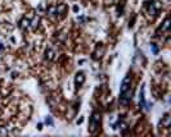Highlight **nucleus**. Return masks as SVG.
I'll use <instances>...</instances> for the list:
<instances>
[{"label":"nucleus","instance_id":"1","mask_svg":"<svg viewBox=\"0 0 171 137\" xmlns=\"http://www.w3.org/2000/svg\"><path fill=\"white\" fill-rule=\"evenodd\" d=\"M100 119H102V117L98 111H94V113L91 114L90 122H89V132H91V133L96 132V129L100 126Z\"/></svg>","mask_w":171,"mask_h":137},{"label":"nucleus","instance_id":"2","mask_svg":"<svg viewBox=\"0 0 171 137\" xmlns=\"http://www.w3.org/2000/svg\"><path fill=\"white\" fill-rule=\"evenodd\" d=\"M131 95H132V90H131V88L124 91V92H120V104L126 106L127 104L130 103V100H131Z\"/></svg>","mask_w":171,"mask_h":137},{"label":"nucleus","instance_id":"3","mask_svg":"<svg viewBox=\"0 0 171 137\" xmlns=\"http://www.w3.org/2000/svg\"><path fill=\"white\" fill-rule=\"evenodd\" d=\"M161 8H162V4H161V1H157V0H156V1L150 3V5H149V13L152 14V16H156Z\"/></svg>","mask_w":171,"mask_h":137},{"label":"nucleus","instance_id":"4","mask_svg":"<svg viewBox=\"0 0 171 137\" xmlns=\"http://www.w3.org/2000/svg\"><path fill=\"white\" fill-rule=\"evenodd\" d=\"M84 82H85V76H84V73H83V72L77 73V74H76V77H75V83H76V86H81Z\"/></svg>","mask_w":171,"mask_h":137},{"label":"nucleus","instance_id":"5","mask_svg":"<svg viewBox=\"0 0 171 137\" xmlns=\"http://www.w3.org/2000/svg\"><path fill=\"white\" fill-rule=\"evenodd\" d=\"M40 24V17L39 16H35L34 18H32V21H30V27H32V28H37Z\"/></svg>","mask_w":171,"mask_h":137},{"label":"nucleus","instance_id":"6","mask_svg":"<svg viewBox=\"0 0 171 137\" xmlns=\"http://www.w3.org/2000/svg\"><path fill=\"white\" fill-rule=\"evenodd\" d=\"M66 12V4H59L58 7H55V14H61L63 16Z\"/></svg>","mask_w":171,"mask_h":137},{"label":"nucleus","instance_id":"7","mask_svg":"<svg viewBox=\"0 0 171 137\" xmlns=\"http://www.w3.org/2000/svg\"><path fill=\"white\" fill-rule=\"evenodd\" d=\"M161 123L163 124V126L166 127V128H168L170 127V124H171V117L168 115V114H165V117H163V119H162V122Z\"/></svg>","mask_w":171,"mask_h":137},{"label":"nucleus","instance_id":"8","mask_svg":"<svg viewBox=\"0 0 171 137\" xmlns=\"http://www.w3.org/2000/svg\"><path fill=\"white\" fill-rule=\"evenodd\" d=\"M19 27H21L22 30L29 28V27H30V19H27V18L21 19V22H19Z\"/></svg>","mask_w":171,"mask_h":137},{"label":"nucleus","instance_id":"9","mask_svg":"<svg viewBox=\"0 0 171 137\" xmlns=\"http://www.w3.org/2000/svg\"><path fill=\"white\" fill-rule=\"evenodd\" d=\"M54 55H55L54 50L53 49H47V51H45V58H47L48 60H53L54 59Z\"/></svg>","mask_w":171,"mask_h":137},{"label":"nucleus","instance_id":"10","mask_svg":"<svg viewBox=\"0 0 171 137\" xmlns=\"http://www.w3.org/2000/svg\"><path fill=\"white\" fill-rule=\"evenodd\" d=\"M139 104L142 108L145 109V99H144V87H142V92H140V96H139Z\"/></svg>","mask_w":171,"mask_h":137},{"label":"nucleus","instance_id":"11","mask_svg":"<svg viewBox=\"0 0 171 137\" xmlns=\"http://www.w3.org/2000/svg\"><path fill=\"white\" fill-rule=\"evenodd\" d=\"M168 28H170V19L166 18L165 22H163V24H162V27H161V30H162V31H167Z\"/></svg>","mask_w":171,"mask_h":137},{"label":"nucleus","instance_id":"12","mask_svg":"<svg viewBox=\"0 0 171 137\" xmlns=\"http://www.w3.org/2000/svg\"><path fill=\"white\" fill-rule=\"evenodd\" d=\"M150 46H152V50H153V53H154V54H157V53H158V47L156 46L154 44H152V45H150Z\"/></svg>","mask_w":171,"mask_h":137},{"label":"nucleus","instance_id":"13","mask_svg":"<svg viewBox=\"0 0 171 137\" xmlns=\"http://www.w3.org/2000/svg\"><path fill=\"white\" fill-rule=\"evenodd\" d=\"M45 122H47V124H50V126H53V121H52V118H50V117H47Z\"/></svg>","mask_w":171,"mask_h":137},{"label":"nucleus","instance_id":"14","mask_svg":"<svg viewBox=\"0 0 171 137\" xmlns=\"http://www.w3.org/2000/svg\"><path fill=\"white\" fill-rule=\"evenodd\" d=\"M113 0H106V3H112Z\"/></svg>","mask_w":171,"mask_h":137}]
</instances>
